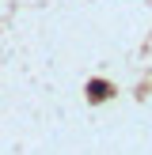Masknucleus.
Masks as SVG:
<instances>
[{
	"label": "nucleus",
	"instance_id": "obj_1",
	"mask_svg": "<svg viewBox=\"0 0 152 155\" xmlns=\"http://www.w3.org/2000/svg\"><path fill=\"white\" fill-rule=\"evenodd\" d=\"M88 95H91V98H95V102H99V98H106V95H110V87H106L103 80H91V87H88Z\"/></svg>",
	"mask_w": 152,
	"mask_h": 155
}]
</instances>
